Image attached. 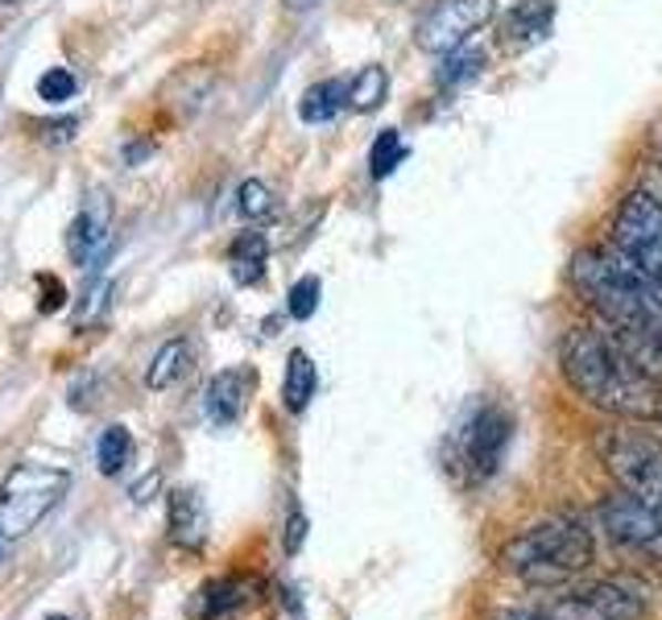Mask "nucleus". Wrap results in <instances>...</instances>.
Wrapping results in <instances>:
<instances>
[{
	"mask_svg": "<svg viewBox=\"0 0 662 620\" xmlns=\"http://www.w3.org/2000/svg\"><path fill=\"white\" fill-rule=\"evenodd\" d=\"M559 369L580 402L617 418H659V381L638 369L613 335L597 327H571L559 343Z\"/></svg>",
	"mask_w": 662,
	"mask_h": 620,
	"instance_id": "1",
	"label": "nucleus"
},
{
	"mask_svg": "<svg viewBox=\"0 0 662 620\" xmlns=\"http://www.w3.org/2000/svg\"><path fill=\"white\" fill-rule=\"evenodd\" d=\"M576 294L609 323V331L662 335V281L642 273L613 245H588L571 257Z\"/></svg>",
	"mask_w": 662,
	"mask_h": 620,
	"instance_id": "2",
	"label": "nucleus"
},
{
	"mask_svg": "<svg viewBox=\"0 0 662 620\" xmlns=\"http://www.w3.org/2000/svg\"><path fill=\"white\" fill-rule=\"evenodd\" d=\"M592 562V534L583 521L551 517L542 526L526 529L521 538L501 550V567L538 588H559L563 579L580 575Z\"/></svg>",
	"mask_w": 662,
	"mask_h": 620,
	"instance_id": "3",
	"label": "nucleus"
},
{
	"mask_svg": "<svg viewBox=\"0 0 662 620\" xmlns=\"http://www.w3.org/2000/svg\"><path fill=\"white\" fill-rule=\"evenodd\" d=\"M71 493V472L50 464H17L0 484V538H25Z\"/></svg>",
	"mask_w": 662,
	"mask_h": 620,
	"instance_id": "4",
	"label": "nucleus"
},
{
	"mask_svg": "<svg viewBox=\"0 0 662 620\" xmlns=\"http://www.w3.org/2000/svg\"><path fill=\"white\" fill-rule=\"evenodd\" d=\"M597 451L604 467L613 472V480L633 493L647 509H654L662 517V443L654 434L642 431H621L609 426L600 431Z\"/></svg>",
	"mask_w": 662,
	"mask_h": 620,
	"instance_id": "5",
	"label": "nucleus"
},
{
	"mask_svg": "<svg viewBox=\"0 0 662 620\" xmlns=\"http://www.w3.org/2000/svg\"><path fill=\"white\" fill-rule=\"evenodd\" d=\"M609 245L630 257L642 273L662 281V203L650 190H633L621 199L609 228Z\"/></svg>",
	"mask_w": 662,
	"mask_h": 620,
	"instance_id": "6",
	"label": "nucleus"
},
{
	"mask_svg": "<svg viewBox=\"0 0 662 620\" xmlns=\"http://www.w3.org/2000/svg\"><path fill=\"white\" fill-rule=\"evenodd\" d=\"M497 17V0H435L418 25H414V46L423 54H452L468 46L476 30H485Z\"/></svg>",
	"mask_w": 662,
	"mask_h": 620,
	"instance_id": "7",
	"label": "nucleus"
},
{
	"mask_svg": "<svg viewBox=\"0 0 662 620\" xmlns=\"http://www.w3.org/2000/svg\"><path fill=\"white\" fill-rule=\"evenodd\" d=\"M538 612H547L551 620H638L647 608L621 583H576Z\"/></svg>",
	"mask_w": 662,
	"mask_h": 620,
	"instance_id": "8",
	"label": "nucleus"
},
{
	"mask_svg": "<svg viewBox=\"0 0 662 620\" xmlns=\"http://www.w3.org/2000/svg\"><path fill=\"white\" fill-rule=\"evenodd\" d=\"M509 434H514V418L505 414L501 405H480L473 418L464 422L459 447H464V464L473 467L476 480H489L493 472L501 467Z\"/></svg>",
	"mask_w": 662,
	"mask_h": 620,
	"instance_id": "9",
	"label": "nucleus"
},
{
	"mask_svg": "<svg viewBox=\"0 0 662 620\" xmlns=\"http://www.w3.org/2000/svg\"><path fill=\"white\" fill-rule=\"evenodd\" d=\"M597 521L617 546H633V550H662V517L654 509H647V505H642L633 493H625V488L600 500Z\"/></svg>",
	"mask_w": 662,
	"mask_h": 620,
	"instance_id": "10",
	"label": "nucleus"
},
{
	"mask_svg": "<svg viewBox=\"0 0 662 620\" xmlns=\"http://www.w3.org/2000/svg\"><path fill=\"white\" fill-rule=\"evenodd\" d=\"M112 240V195L104 190H87L80 203V211L71 219V232H66V248L75 265H95L100 252Z\"/></svg>",
	"mask_w": 662,
	"mask_h": 620,
	"instance_id": "11",
	"label": "nucleus"
},
{
	"mask_svg": "<svg viewBox=\"0 0 662 620\" xmlns=\"http://www.w3.org/2000/svg\"><path fill=\"white\" fill-rule=\"evenodd\" d=\"M249 393H252V372H245V369L216 372V376L207 381V393H204L207 418L216 422V426H232V422L245 414Z\"/></svg>",
	"mask_w": 662,
	"mask_h": 620,
	"instance_id": "12",
	"label": "nucleus"
},
{
	"mask_svg": "<svg viewBox=\"0 0 662 620\" xmlns=\"http://www.w3.org/2000/svg\"><path fill=\"white\" fill-rule=\"evenodd\" d=\"M555 13H559L555 0H518V9L505 17V25H501L505 46L530 50L538 46V42H547L555 25Z\"/></svg>",
	"mask_w": 662,
	"mask_h": 620,
	"instance_id": "13",
	"label": "nucleus"
},
{
	"mask_svg": "<svg viewBox=\"0 0 662 620\" xmlns=\"http://www.w3.org/2000/svg\"><path fill=\"white\" fill-rule=\"evenodd\" d=\"M170 538L187 550H199L207 538V513L204 500L190 493V488H178L170 493Z\"/></svg>",
	"mask_w": 662,
	"mask_h": 620,
	"instance_id": "14",
	"label": "nucleus"
},
{
	"mask_svg": "<svg viewBox=\"0 0 662 620\" xmlns=\"http://www.w3.org/2000/svg\"><path fill=\"white\" fill-rule=\"evenodd\" d=\"M269 261V240L266 232H240L228 248V265H232V281L237 286H257L266 278Z\"/></svg>",
	"mask_w": 662,
	"mask_h": 620,
	"instance_id": "15",
	"label": "nucleus"
},
{
	"mask_svg": "<svg viewBox=\"0 0 662 620\" xmlns=\"http://www.w3.org/2000/svg\"><path fill=\"white\" fill-rule=\"evenodd\" d=\"M316 360L307 356L302 348H294L290 352V360H286V381H282V402L290 414H302L307 405H311V397H316Z\"/></svg>",
	"mask_w": 662,
	"mask_h": 620,
	"instance_id": "16",
	"label": "nucleus"
},
{
	"mask_svg": "<svg viewBox=\"0 0 662 620\" xmlns=\"http://www.w3.org/2000/svg\"><path fill=\"white\" fill-rule=\"evenodd\" d=\"M344 104H348V79H323V83H311L299 100V121L302 124H328Z\"/></svg>",
	"mask_w": 662,
	"mask_h": 620,
	"instance_id": "17",
	"label": "nucleus"
},
{
	"mask_svg": "<svg viewBox=\"0 0 662 620\" xmlns=\"http://www.w3.org/2000/svg\"><path fill=\"white\" fill-rule=\"evenodd\" d=\"M190 364H195V352H190L187 340L162 343L158 356H154V364H149V372H145V385H149V389H170L174 381H183V376H187Z\"/></svg>",
	"mask_w": 662,
	"mask_h": 620,
	"instance_id": "18",
	"label": "nucleus"
},
{
	"mask_svg": "<svg viewBox=\"0 0 662 620\" xmlns=\"http://www.w3.org/2000/svg\"><path fill=\"white\" fill-rule=\"evenodd\" d=\"M390 92V75H385V66H361L356 75L348 79V108L352 112H373L381 108V100Z\"/></svg>",
	"mask_w": 662,
	"mask_h": 620,
	"instance_id": "19",
	"label": "nucleus"
},
{
	"mask_svg": "<svg viewBox=\"0 0 662 620\" xmlns=\"http://www.w3.org/2000/svg\"><path fill=\"white\" fill-rule=\"evenodd\" d=\"M133 459V434L125 426H108V431L100 434V443H95V464L104 476H121Z\"/></svg>",
	"mask_w": 662,
	"mask_h": 620,
	"instance_id": "20",
	"label": "nucleus"
},
{
	"mask_svg": "<svg viewBox=\"0 0 662 620\" xmlns=\"http://www.w3.org/2000/svg\"><path fill=\"white\" fill-rule=\"evenodd\" d=\"M112 294H116V281L95 278L80 298H75V327H95L108 319L112 310Z\"/></svg>",
	"mask_w": 662,
	"mask_h": 620,
	"instance_id": "21",
	"label": "nucleus"
},
{
	"mask_svg": "<svg viewBox=\"0 0 662 620\" xmlns=\"http://www.w3.org/2000/svg\"><path fill=\"white\" fill-rule=\"evenodd\" d=\"M245 596H249V583H245V579H220V583H211V588H204V617L216 620V617L237 612V608L245 604Z\"/></svg>",
	"mask_w": 662,
	"mask_h": 620,
	"instance_id": "22",
	"label": "nucleus"
},
{
	"mask_svg": "<svg viewBox=\"0 0 662 620\" xmlns=\"http://www.w3.org/2000/svg\"><path fill=\"white\" fill-rule=\"evenodd\" d=\"M406 162V145L397 137V128H385L377 141H373V149H369V174L373 178H390Z\"/></svg>",
	"mask_w": 662,
	"mask_h": 620,
	"instance_id": "23",
	"label": "nucleus"
},
{
	"mask_svg": "<svg viewBox=\"0 0 662 620\" xmlns=\"http://www.w3.org/2000/svg\"><path fill=\"white\" fill-rule=\"evenodd\" d=\"M443 71H439V83H464V79L480 75V66L489 62V54L480 46H459L452 54H443Z\"/></svg>",
	"mask_w": 662,
	"mask_h": 620,
	"instance_id": "24",
	"label": "nucleus"
},
{
	"mask_svg": "<svg viewBox=\"0 0 662 620\" xmlns=\"http://www.w3.org/2000/svg\"><path fill=\"white\" fill-rule=\"evenodd\" d=\"M319 294H323V286H319L316 273H307V278L294 281V286H290V294H286V310H290V319L307 323V319L319 310Z\"/></svg>",
	"mask_w": 662,
	"mask_h": 620,
	"instance_id": "25",
	"label": "nucleus"
},
{
	"mask_svg": "<svg viewBox=\"0 0 662 620\" xmlns=\"http://www.w3.org/2000/svg\"><path fill=\"white\" fill-rule=\"evenodd\" d=\"M237 207L245 219H266L273 216V190L261 178H245L237 190Z\"/></svg>",
	"mask_w": 662,
	"mask_h": 620,
	"instance_id": "26",
	"label": "nucleus"
},
{
	"mask_svg": "<svg viewBox=\"0 0 662 620\" xmlns=\"http://www.w3.org/2000/svg\"><path fill=\"white\" fill-rule=\"evenodd\" d=\"M75 92H80V79L71 75L66 66H50L46 75L38 79V95L46 104H66V100H75Z\"/></svg>",
	"mask_w": 662,
	"mask_h": 620,
	"instance_id": "27",
	"label": "nucleus"
},
{
	"mask_svg": "<svg viewBox=\"0 0 662 620\" xmlns=\"http://www.w3.org/2000/svg\"><path fill=\"white\" fill-rule=\"evenodd\" d=\"M38 286L46 290V298H38V307H42V314H54V310L63 307V298H66L63 281L54 278V273H46V278H38Z\"/></svg>",
	"mask_w": 662,
	"mask_h": 620,
	"instance_id": "28",
	"label": "nucleus"
},
{
	"mask_svg": "<svg viewBox=\"0 0 662 620\" xmlns=\"http://www.w3.org/2000/svg\"><path fill=\"white\" fill-rule=\"evenodd\" d=\"M302 538H307V517L294 509L290 513V526H286V555H299Z\"/></svg>",
	"mask_w": 662,
	"mask_h": 620,
	"instance_id": "29",
	"label": "nucleus"
},
{
	"mask_svg": "<svg viewBox=\"0 0 662 620\" xmlns=\"http://www.w3.org/2000/svg\"><path fill=\"white\" fill-rule=\"evenodd\" d=\"M75 128H80L75 121H54V124H46V141H54V145H59V141H71L75 137Z\"/></svg>",
	"mask_w": 662,
	"mask_h": 620,
	"instance_id": "30",
	"label": "nucleus"
},
{
	"mask_svg": "<svg viewBox=\"0 0 662 620\" xmlns=\"http://www.w3.org/2000/svg\"><path fill=\"white\" fill-rule=\"evenodd\" d=\"M493 620H551V617H547V612H538V608H521V612L518 608H509V612H497Z\"/></svg>",
	"mask_w": 662,
	"mask_h": 620,
	"instance_id": "31",
	"label": "nucleus"
},
{
	"mask_svg": "<svg viewBox=\"0 0 662 620\" xmlns=\"http://www.w3.org/2000/svg\"><path fill=\"white\" fill-rule=\"evenodd\" d=\"M286 9H290V13H307V9H316L319 0H282Z\"/></svg>",
	"mask_w": 662,
	"mask_h": 620,
	"instance_id": "32",
	"label": "nucleus"
},
{
	"mask_svg": "<svg viewBox=\"0 0 662 620\" xmlns=\"http://www.w3.org/2000/svg\"><path fill=\"white\" fill-rule=\"evenodd\" d=\"M42 620H66V617H42Z\"/></svg>",
	"mask_w": 662,
	"mask_h": 620,
	"instance_id": "33",
	"label": "nucleus"
},
{
	"mask_svg": "<svg viewBox=\"0 0 662 620\" xmlns=\"http://www.w3.org/2000/svg\"><path fill=\"white\" fill-rule=\"evenodd\" d=\"M659 145H662V124H659Z\"/></svg>",
	"mask_w": 662,
	"mask_h": 620,
	"instance_id": "34",
	"label": "nucleus"
},
{
	"mask_svg": "<svg viewBox=\"0 0 662 620\" xmlns=\"http://www.w3.org/2000/svg\"><path fill=\"white\" fill-rule=\"evenodd\" d=\"M659 422H662V402H659Z\"/></svg>",
	"mask_w": 662,
	"mask_h": 620,
	"instance_id": "35",
	"label": "nucleus"
},
{
	"mask_svg": "<svg viewBox=\"0 0 662 620\" xmlns=\"http://www.w3.org/2000/svg\"><path fill=\"white\" fill-rule=\"evenodd\" d=\"M0 4H13V0H0Z\"/></svg>",
	"mask_w": 662,
	"mask_h": 620,
	"instance_id": "36",
	"label": "nucleus"
}]
</instances>
